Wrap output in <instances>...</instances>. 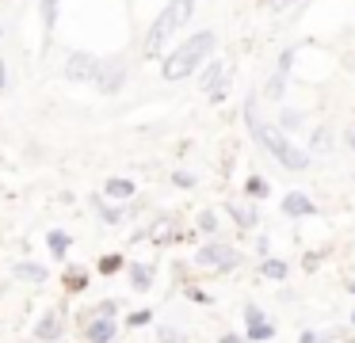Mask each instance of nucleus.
<instances>
[{
  "label": "nucleus",
  "mask_w": 355,
  "mask_h": 343,
  "mask_svg": "<svg viewBox=\"0 0 355 343\" xmlns=\"http://www.w3.org/2000/svg\"><path fill=\"white\" fill-rule=\"evenodd\" d=\"M241 118H245L252 141L260 145V149L268 152V157L275 160L279 168H286V172H298V175L309 172L313 157H309L306 145H294L291 134H283L275 122H263V118H260V91H252V96L245 99V111H241Z\"/></svg>",
  "instance_id": "obj_1"
},
{
  "label": "nucleus",
  "mask_w": 355,
  "mask_h": 343,
  "mask_svg": "<svg viewBox=\"0 0 355 343\" xmlns=\"http://www.w3.org/2000/svg\"><path fill=\"white\" fill-rule=\"evenodd\" d=\"M218 53V35L214 30H195L184 42H176L172 50H164L161 58V80L164 84H180L187 76H195L202 69V61H210Z\"/></svg>",
  "instance_id": "obj_2"
},
{
  "label": "nucleus",
  "mask_w": 355,
  "mask_h": 343,
  "mask_svg": "<svg viewBox=\"0 0 355 343\" xmlns=\"http://www.w3.org/2000/svg\"><path fill=\"white\" fill-rule=\"evenodd\" d=\"M191 19H195V0H168V4L157 12V19L149 23L146 38H141V58H146V61L164 58L172 35H176V30H184Z\"/></svg>",
  "instance_id": "obj_3"
},
{
  "label": "nucleus",
  "mask_w": 355,
  "mask_h": 343,
  "mask_svg": "<svg viewBox=\"0 0 355 343\" xmlns=\"http://www.w3.org/2000/svg\"><path fill=\"white\" fill-rule=\"evenodd\" d=\"M195 271L199 274H233L237 267H245V252L237 244L222 240V236H210L207 244L195 248Z\"/></svg>",
  "instance_id": "obj_4"
},
{
  "label": "nucleus",
  "mask_w": 355,
  "mask_h": 343,
  "mask_svg": "<svg viewBox=\"0 0 355 343\" xmlns=\"http://www.w3.org/2000/svg\"><path fill=\"white\" fill-rule=\"evenodd\" d=\"M191 229H184V218L180 213H157V218H149L146 225H138L134 229V236L130 240L134 244H141V240H149V244H176V240H191Z\"/></svg>",
  "instance_id": "obj_5"
},
{
  "label": "nucleus",
  "mask_w": 355,
  "mask_h": 343,
  "mask_svg": "<svg viewBox=\"0 0 355 343\" xmlns=\"http://www.w3.org/2000/svg\"><path fill=\"white\" fill-rule=\"evenodd\" d=\"M126 80H130V58H126V53H107V58H100V69H96V80H92V88L100 91V96H119V91L126 88Z\"/></svg>",
  "instance_id": "obj_6"
},
{
  "label": "nucleus",
  "mask_w": 355,
  "mask_h": 343,
  "mask_svg": "<svg viewBox=\"0 0 355 343\" xmlns=\"http://www.w3.org/2000/svg\"><path fill=\"white\" fill-rule=\"evenodd\" d=\"M69 328H73V313H69V305H50V309H46V313H39V320H35L31 340H35V343H62Z\"/></svg>",
  "instance_id": "obj_7"
},
{
  "label": "nucleus",
  "mask_w": 355,
  "mask_h": 343,
  "mask_svg": "<svg viewBox=\"0 0 355 343\" xmlns=\"http://www.w3.org/2000/svg\"><path fill=\"white\" fill-rule=\"evenodd\" d=\"M195 76H199V91H202V96H207L210 103H222L225 91H230V65L214 53L210 61H202V69Z\"/></svg>",
  "instance_id": "obj_8"
},
{
  "label": "nucleus",
  "mask_w": 355,
  "mask_h": 343,
  "mask_svg": "<svg viewBox=\"0 0 355 343\" xmlns=\"http://www.w3.org/2000/svg\"><path fill=\"white\" fill-rule=\"evenodd\" d=\"M96 69H100V53H92V50H69L62 61V76L69 84H92Z\"/></svg>",
  "instance_id": "obj_9"
},
{
  "label": "nucleus",
  "mask_w": 355,
  "mask_h": 343,
  "mask_svg": "<svg viewBox=\"0 0 355 343\" xmlns=\"http://www.w3.org/2000/svg\"><path fill=\"white\" fill-rule=\"evenodd\" d=\"M241 317H245V340H248V343H268V340H275V332H279L275 320H271L256 301H245Z\"/></svg>",
  "instance_id": "obj_10"
},
{
  "label": "nucleus",
  "mask_w": 355,
  "mask_h": 343,
  "mask_svg": "<svg viewBox=\"0 0 355 343\" xmlns=\"http://www.w3.org/2000/svg\"><path fill=\"white\" fill-rule=\"evenodd\" d=\"M119 328H123V324H119V317H96V313H92L88 324L77 328V335L85 343H115L119 340Z\"/></svg>",
  "instance_id": "obj_11"
},
{
  "label": "nucleus",
  "mask_w": 355,
  "mask_h": 343,
  "mask_svg": "<svg viewBox=\"0 0 355 343\" xmlns=\"http://www.w3.org/2000/svg\"><path fill=\"white\" fill-rule=\"evenodd\" d=\"M279 210H283V218H294V221H302V218H317V202L306 195V191H286L283 195V202H279Z\"/></svg>",
  "instance_id": "obj_12"
},
{
  "label": "nucleus",
  "mask_w": 355,
  "mask_h": 343,
  "mask_svg": "<svg viewBox=\"0 0 355 343\" xmlns=\"http://www.w3.org/2000/svg\"><path fill=\"white\" fill-rule=\"evenodd\" d=\"M88 206H92V213L103 221V225H126L123 202H111L103 191H92V195H88Z\"/></svg>",
  "instance_id": "obj_13"
},
{
  "label": "nucleus",
  "mask_w": 355,
  "mask_h": 343,
  "mask_svg": "<svg viewBox=\"0 0 355 343\" xmlns=\"http://www.w3.org/2000/svg\"><path fill=\"white\" fill-rule=\"evenodd\" d=\"M126 286H130L134 294H149V290L157 286V263H146V259L126 263Z\"/></svg>",
  "instance_id": "obj_14"
},
{
  "label": "nucleus",
  "mask_w": 355,
  "mask_h": 343,
  "mask_svg": "<svg viewBox=\"0 0 355 343\" xmlns=\"http://www.w3.org/2000/svg\"><path fill=\"white\" fill-rule=\"evenodd\" d=\"M225 218H230L241 233H252V229L260 225V210L252 206V198H245V202H225Z\"/></svg>",
  "instance_id": "obj_15"
},
{
  "label": "nucleus",
  "mask_w": 355,
  "mask_h": 343,
  "mask_svg": "<svg viewBox=\"0 0 355 343\" xmlns=\"http://www.w3.org/2000/svg\"><path fill=\"white\" fill-rule=\"evenodd\" d=\"M12 279L27 282V286H42V282H50V267L39 263V259H19V263L12 267Z\"/></svg>",
  "instance_id": "obj_16"
},
{
  "label": "nucleus",
  "mask_w": 355,
  "mask_h": 343,
  "mask_svg": "<svg viewBox=\"0 0 355 343\" xmlns=\"http://www.w3.org/2000/svg\"><path fill=\"white\" fill-rule=\"evenodd\" d=\"M306 149H309V157H313V152H317V157H329V152L336 149V126H332V122L313 126V130H309V145H306Z\"/></svg>",
  "instance_id": "obj_17"
},
{
  "label": "nucleus",
  "mask_w": 355,
  "mask_h": 343,
  "mask_svg": "<svg viewBox=\"0 0 355 343\" xmlns=\"http://www.w3.org/2000/svg\"><path fill=\"white\" fill-rule=\"evenodd\" d=\"M100 191L111 198V202H126V198H134V195H138V183H134L130 175H107Z\"/></svg>",
  "instance_id": "obj_18"
},
{
  "label": "nucleus",
  "mask_w": 355,
  "mask_h": 343,
  "mask_svg": "<svg viewBox=\"0 0 355 343\" xmlns=\"http://www.w3.org/2000/svg\"><path fill=\"white\" fill-rule=\"evenodd\" d=\"M260 279H268V282H286L291 279V263L286 259H279V256H260Z\"/></svg>",
  "instance_id": "obj_19"
},
{
  "label": "nucleus",
  "mask_w": 355,
  "mask_h": 343,
  "mask_svg": "<svg viewBox=\"0 0 355 343\" xmlns=\"http://www.w3.org/2000/svg\"><path fill=\"white\" fill-rule=\"evenodd\" d=\"M69 248H73V236L65 233V229H50V233H46V252H50V259H54V263H65Z\"/></svg>",
  "instance_id": "obj_20"
},
{
  "label": "nucleus",
  "mask_w": 355,
  "mask_h": 343,
  "mask_svg": "<svg viewBox=\"0 0 355 343\" xmlns=\"http://www.w3.org/2000/svg\"><path fill=\"white\" fill-rule=\"evenodd\" d=\"M286 80H291V73H271L268 80H263V88H260V99H268V103H283V96H286Z\"/></svg>",
  "instance_id": "obj_21"
},
{
  "label": "nucleus",
  "mask_w": 355,
  "mask_h": 343,
  "mask_svg": "<svg viewBox=\"0 0 355 343\" xmlns=\"http://www.w3.org/2000/svg\"><path fill=\"white\" fill-rule=\"evenodd\" d=\"M62 4L65 0H39V19H42V35H46V42H50V35H54L58 19H62Z\"/></svg>",
  "instance_id": "obj_22"
},
{
  "label": "nucleus",
  "mask_w": 355,
  "mask_h": 343,
  "mask_svg": "<svg viewBox=\"0 0 355 343\" xmlns=\"http://www.w3.org/2000/svg\"><path fill=\"white\" fill-rule=\"evenodd\" d=\"M62 286H65V294H85V290H88V267L69 263V267H65V274H62Z\"/></svg>",
  "instance_id": "obj_23"
},
{
  "label": "nucleus",
  "mask_w": 355,
  "mask_h": 343,
  "mask_svg": "<svg viewBox=\"0 0 355 343\" xmlns=\"http://www.w3.org/2000/svg\"><path fill=\"white\" fill-rule=\"evenodd\" d=\"M275 126L283 130V134H298V130L306 126V111H298V107H279Z\"/></svg>",
  "instance_id": "obj_24"
},
{
  "label": "nucleus",
  "mask_w": 355,
  "mask_h": 343,
  "mask_svg": "<svg viewBox=\"0 0 355 343\" xmlns=\"http://www.w3.org/2000/svg\"><path fill=\"white\" fill-rule=\"evenodd\" d=\"M195 233L207 236V240L210 236H222V218H218L214 210H199L195 213Z\"/></svg>",
  "instance_id": "obj_25"
},
{
  "label": "nucleus",
  "mask_w": 355,
  "mask_h": 343,
  "mask_svg": "<svg viewBox=\"0 0 355 343\" xmlns=\"http://www.w3.org/2000/svg\"><path fill=\"white\" fill-rule=\"evenodd\" d=\"M126 271V256L123 252H107V256L96 259V274H103V279H111V274Z\"/></svg>",
  "instance_id": "obj_26"
},
{
  "label": "nucleus",
  "mask_w": 355,
  "mask_h": 343,
  "mask_svg": "<svg viewBox=\"0 0 355 343\" xmlns=\"http://www.w3.org/2000/svg\"><path fill=\"white\" fill-rule=\"evenodd\" d=\"M149 206H153V202H149V198H141V195L126 198V202H123V213H126V221H138V218H146V213H149Z\"/></svg>",
  "instance_id": "obj_27"
},
{
  "label": "nucleus",
  "mask_w": 355,
  "mask_h": 343,
  "mask_svg": "<svg viewBox=\"0 0 355 343\" xmlns=\"http://www.w3.org/2000/svg\"><path fill=\"white\" fill-rule=\"evenodd\" d=\"M268 179L263 175H248L245 179V198H252V202H260V198H268Z\"/></svg>",
  "instance_id": "obj_28"
},
{
  "label": "nucleus",
  "mask_w": 355,
  "mask_h": 343,
  "mask_svg": "<svg viewBox=\"0 0 355 343\" xmlns=\"http://www.w3.org/2000/svg\"><path fill=\"white\" fill-rule=\"evenodd\" d=\"M157 343H187V332L180 324H157Z\"/></svg>",
  "instance_id": "obj_29"
},
{
  "label": "nucleus",
  "mask_w": 355,
  "mask_h": 343,
  "mask_svg": "<svg viewBox=\"0 0 355 343\" xmlns=\"http://www.w3.org/2000/svg\"><path fill=\"white\" fill-rule=\"evenodd\" d=\"M153 324V309H130L126 313V328H149Z\"/></svg>",
  "instance_id": "obj_30"
},
{
  "label": "nucleus",
  "mask_w": 355,
  "mask_h": 343,
  "mask_svg": "<svg viewBox=\"0 0 355 343\" xmlns=\"http://www.w3.org/2000/svg\"><path fill=\"white\" fill-rule=\"evenodd\" d=\"M184 294H187V301H195V305H210V301H214V297H210V294H207V290H202V286H195L191 279L184 282Z\"/></svg>",
  "instance_id": "obj_31"
},
{
  "label": "nucleus",
  "mask_w": 355,
  "mask_h": 343,
  "mask_svg": "<svg viewBox=\"0 0 355 343\" xmlns=\"http://www.w3.org/2000/svg\"><path fill=\"white\" fill-rule=\"evenodd\" d=\"M168 179H172V187H180V191H191L195 183H199V179H195L191 172H187V168H176V172H172Z\"/></svg>",
  "instance_id": "obj_32"
},
{
  "label": "nucleus",
  "mask_w": 355,
  "mask_h": 343,
  "mask_svg": "<svg viewBox=\"0 0 355 343\" xmlns=\"http://www.w3.org/2000/svg\"><path fill=\"white\" fill-rule=\"evenodd\" d=\"M294 58H298V50H294V46H286V50H279V61H275V69H279V73H291V69H294Z\"/></svg>",
  "instance_id": "obj_33"
},
{
  "label": "nucleus",
  "mask_w": 355,
  "mask_h": 343,
  "mask_svg": "<svg viewBox=\"0 0 355 343\" xmlns=\"http://www.w3.org/2000/svg\"><path fill=\"white\" fill-rule=\"evenodd\" d=\"M268 12H294L298 4H306V0H260Z\"/></svg>",
  "instance_id": "obj_34"
},
{
  "label": "nucleus",
  "mask_w": 355,
  "mask_h": 343,
  "mask_svg": "<svg viewBox=\"0 0 355 343\" xmlns=\"http://www.w3.org/2000/svg\"><path fill=\"white\" fill-rule=\"evenodd\" d=\"M92 313H96V317H119V301H111V297H107V301L92 305Z\"/></svg>",
  "instance_id": "obj_35"
},
{
  "label": "nucleus",
  "mask_w": 355,
  "mask_h": 343,
  "mask_svg": "<svg viewBox=\"0 0 355 343\" xmlns=\"http://www.w3.org/2000/svg\"><path fill=\"white\" fill-rule=\"evenodd\" d=\"M298 343H321V332H317V328H302Z\"/></svg>",
  "instance_id": "obj_36"
},
{
  "label": "nucleus",
  "mask_w": 355,
  "mask_h": 343,
  "mask_svg": "<svg viewBox=\"0 0 355 343\" xmlns=\"http://www.w3.org/2000/svg\"><path fill=\"white\" fill-rule=\"evenodd\" d=\"M218 343H248V340H245V332H222Z\"/></svg>",
  "instance_id": "obj_37"
},
{
  "label": "nucleus",
  "mask_w": 355,
  "mask_h": 343,
  "mask_svg": "<svg viewBox=\"0 0 355 343\" xmlns=\"http://www.w3.org/2000/svg\"><path fill=\"white\" fill-rule=\"evenodd\" d=\"M256 256H271V236H256Z\"/></svg>",
  "instance_id": "obj_38"
},
{
  "label": "nucleus",
  "mask_w": 355,
  "mask_h": 343,
  "mask_svg": "<svg viewBox=\"0 0 355 343\" xmlns=\"http://www.w3.org/2000/svg\"><path fill=\"white\" fill-rule=\"evenodd\" d=\"M344 145H347V149L355 152V118H352V122H347V126H344Z\"/></svg>",
  "instance_id": "obj_39"
},
{
  "label": "nucleus",
  "mask_w": 355,
  "mask_h": 343,
  "mask_svg": "<svg viewBox=\"0 0 355 343\" xmlns=\"http://www.w3.org/2000/svg\"><path fill=\"white\" fill-rule=\"evenodd\" d=\"M321 259H324L321 252H309V256L302 259V263H306V271H309V274H313V271H317V263H321Z\"/></svg>",
  "instance_id": "obj_40"
},
{
  "label": "nucleus",
  "mask_w": 355,
  "mask_h": 343,
  "mask_svg": "<svg viewBox=\"0 0 355 343\" xmlns=\"http://www.w3.org/2000/svg\"><path fill=\"white\" fill-rule=\"evenodd\" d=\"M8 88V65H4V58H0V91Z\"/></svg>",
  "instance_id": "obj_41"
},
{
  "label": "nucleus",
  "mask_w": 355,
  "mask_h": 343,
  "mask_svg": "<svg viewBox=\"0 0 355 343\" xmlns=\"http://www.w3.org/2000/svg\"><path fill=\"white\" fill-rule=\"evenodd\" d=\"M347 294H355V279H347Z\"/></svg>",
  "instance_id": "obj_42"
},
{
  "label": "nucleus",
  "mask_w": 355,
  "mask_h": 343,
  "mask_svg": "<svg viewBox=\"0 0 355 343\" xmlns=\"http://www.w3.org/2000/svg\"><path fill=\"white\" fill-rule=\"evenodd\" d=\"M0 42H4V23H0Z\"/></svg>",
  "instance_id": "obj_43"
},
{
  "label": "nucleus",
  "mask_w": 355,
  "mask_h": 343,
  "mask_svg": "<svg viewBox=\"0 0 355 343\" xmlns=\"http://www.w3.org/2000/svg\"><path fill=\"white\" fill-rule=\"evenodd\" d=\"M352 328H355V309H352Z\"/></svg>",
  "instance_id": "obj_44"
}]
</instances>
